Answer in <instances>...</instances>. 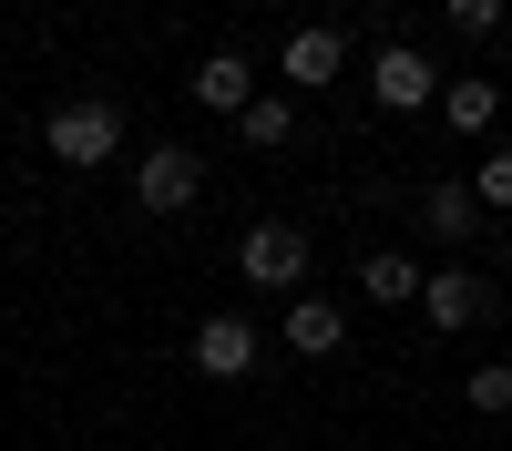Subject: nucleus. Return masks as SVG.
<instances>
[{
    "label": "nucleus",
    "instance_id": "nucleus-5",
    "mask_svg": "<svg viewBox=\"0 0 512 451\" xmlns=\"http://www.w3.org/2000/svg\"><path fill=\"white\" fill-rule=\"evenodd\" d=\"M256 349H267V339H256V318H236V308H216L195 328V369H205V380H246Z\"/></svg>",
    "mask_w": 512,
    "mask_h": 451
},
{
    "label": "nucleus",
    "instance_id": "nucleus-1",
    "mask_svg": "<svg viewBox=\"0 0 512 451\" xmlns=\"http://www.w3.org/2000/svg\"><path fill=\"white\" fill-rule=\"evenodd\" d=\"M41 154L72 164V175H93V164L123 154V113H113V103H62V113H41Z\"/></svg>",
    "mask_w": 512,
    "mask_h": 451
},
{
    "label": "nucleus",
    "instance_id": "nucleus-7",
    "mask_svg": "<svg viewBox=\"0 0 512 451\" xmlns=\"http://www.w3.org/2000/svg\"><path fill=\"white\" fill-rule=\"evenodd\" d=\"M338 72H349V41H338L328 21H308V31H287V82H297V93H328Z\"/></svg>",
    "mask_w": 512,
    "mask_h": 451
},
{
    "label": "nucleus",
    "instance_id": "nucleus-12",
    "mask_svg": "<svg viewBox=\"0 0 512 451\" xmlns=\"http://www.w3.org/2000/svg\"><path fill=\"white\" fill-rule=\"evenodd\" d=\"M236 134H246L256 154H277V144L297 134V113H287V93H246V103H236Z\"/></svg>",
    "mask_w": 512,
    "mask_h": 451
},
{
    "label": "nucleus",
    "instance_id": "nucleus-14",
    "mask_svg": "<svg viewBox=\"0 0 512 451\" xmlns=\"http://www.w3.org/2000/svg\"><path fill=\"white\" fill-rule=\"evenodd\" d=\"M461 195H472V205H482V226H492V216H502V205H512V154L492 144V154H482V175H472V185H461Z\"/></svg>",
    "mask_w": 512,
    "mask_h": 451
},
{
    "label": "nucleus",
    "instance_id": "nucleus-11",
    "mask_svg": "<svg viewBox=\"0 0 512 451\" xmlns=\"http://www.w3.org/2000/svg\"><path fill=\"white\" fill-rule=\"evenodd\" d=\"M246 93H256V72H246L236 52H205V62H195V103H205V113H236Z\"/></svg>",
    "mask_w": 512,
    "mask_h": 451
},
{
    "label": "nucleus",
    "instance_id": "nucleus-15",
    "mask_svg": "<svg viewBox=\"0 0 512 451\" xmlns=\"http://www.w3.org/2000/svg\"><path fill=\"white\" fill-rule=\"evenodd\" d=\"M472 410H482V421H502V410H512V369H502V359L472 369Z\"/></svg>",
    "mask_w": 512,
    "mask_h": 451
},
{
    "label": "nucleus",
    "instance_id": "nucleus-2",
    "mask_svg": "<svg viewBox=\"0 0 512 451\" xmlns=\"http://www.w3.org/2000/svg\"><path fill=\"white\" fill-rule=\"evenodd\" d=\"M236 277H246V287H267V298H297V277H308V236H297L287 216L246 226V246H236Z\"/></svg>",
    "mask_w": 512,
    "mask_h": 451
},
{
    "label": "nucleus",
    "instance_id": "nucleus-16",
    "mask_svg": "<svg viewBox=\"0 0 512 451\" xmlns=\"http://www.w3.org/2000/svg\"><path fill=\"white\" fill-rule=\"evenodd\" d=\"M451 31H461V41H492V31H502V0H451Z\"/></svg>",
    "mask_w": 512,
    "mask_h": 451
},
{
    "label": "nucleus",
    "instance_id": "nucleus-9",
    "mask_svg": "<svg viewBox=\"0 0 512 451\" xmlns=\"http://www.w3.org/2000/svg\"><path fill=\"white\" fill-rule=\"evenodd\" d=\"M420 226H431V236L451 246V257H461V246H472V236H482V205H472V195H461V185H431V195H420Z\"/></svg>",
    "mask_w": 512,
    "mask_h": 451
},
{
    "label": "nucleus",
    "instance_id": "nucleus-8",
    "mask_svg": "<svg viewBox=\"0 0 512 451\" xmlns=\"http://www.w3.org/2000/svg\"><path fill=\"white\" fill-rule=\"evenodd\" d=\"M359 287H369V308H410V298H420V257L369 246V257H359Z\"/></svg>",
    "mask_w": 512,
    "mask_h": 451
},
{
    "label": "nucleus",
    "instance_id": "nucleus-3",
    "mask_svg": "<svg viewBox=\"0 0 512 451\" xmlns=\"http://www.w3.org/2000/svg\"><path fill=\"white\" fill-rule=\"evenodd\" d=\"M195 195H205V154L195 144H144V164H134V205L144 216H185Z\"/></svg>",
    "mask_w": 512,
    "mask_h": 451
},
{
    "label": "nucleus",
    "instance_id": "nucleus-6",
    "mask_svg": "<svg viewBox=\"0 0 512 451\" xmlns=\"http://www.w3.org/2000/svg\"><path fill=\"white\" fill-rule=\"evenodd\" d=\"M420 318L431 328H472V318H492V287L461 277V267H420Z\"/></svg>",
    "mask_w": 512,
    "mask_h": 451
},
{
    "label": "nucleus",
    "instance_id": "nucleus-10",
    "mask_svg": "<svg viewBox=\"0 0 512 451\" xmlns=\"http://www.w3.org/2000/svg\"><path fill=\"white\" fill-rule=\"evenodd\" d=\"M338 339H349V318H338L328 298H287V349L297 359H328Z\"/></svg>",
    "mask_w": 512,
    "mask_h": 451
},
{
    "label": "nucleus",
    "instance_id": "nucleus-13",
    "mask_svg": "<svg viewBox=\"0 0 512 451\" xmlns=\"http://www.w3.org/2000/svg\"><path fill=\"white\" fill-rule=\"evenodd\" d=\"M441 113H451V134H492V113H502V93L472 72V82H451V93H431Z\"/></svg>",
    "mask_w": 512,
    "mask_h": 451
},
{
    "label": "nucleus",
    "instance_id": "nucleus-4",
    "mask_svg": "<svg viewBox=\"0 0 512 451\" xmlns=\"http://www.w3.org/2000/svg\"><path fill=\"white\" fill-rule=\"evenodd\" d=\"M431 93H441V72H431L420 41H390V52L369 62V103L379 113H431Z\"/></svg>",
    "mask_w": 512,
    "mask_h": 451
}]
</instances>
